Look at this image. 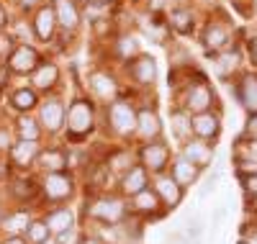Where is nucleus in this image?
Segmentation results:
<instances>
[{
	"instance_id": "nucleus-1",
	"label": "nucleus",
	"mask_w": 257,
	"mask_h": 244,
	"mask_svg": "<svg viewBox=\"0 0 257 244\" xmlns=\"http://www.w3.org/2000/svg\"><path fill=\"white\" fill-rule=\"evenodd\" d=\"M67 134L70 139H82L95 129V108L88 98H75L67 108Z\"/></svg>"
},
{
	"instance_id": "nucleus-2",
	"label": "nucleus",
	"mask_w": 257,
	"mask_h": 244,
	"mask_svg": "<svg viewBox=\"0 0 257 244\" xmlns=\"http://www.w3.org/2000/svg\"><path fill=\"white\" fill-rule=\"evenodd\" d=\"M213 100H216V95H213L211 85L206 82V77H198L196 82H190L185 87L183 93V110L185 113H206V110H211Z\"/></svg>"
},
{
	"instance_id": "nucleus-3",
	"label": "nucleus",
	"mask_w": 257,
	"mask_h": 244,
	"mask_svg": "<svg viewBox=\"0 0 257 244\" xmlns=\"http://www.w3.org/2000/svg\"><path fill=\"white\" fill-rule=\"evenodd\" d=\"M108 126L118 137H132L137 134V110L126 100H113L108 103Z\"/></svg>"
},
{
	"instance_id": "nucleus-4",
	"label": "nucleus",
	"mask_w": 257,
	"mask_h": 244,
	"mask_svg": "<svg viewBox=\"0 0 257 244\" xmlns=\"http://www.w3.org/2000/svg\"><path fill=\"white\" fill-rule=\"evenodd\" d=\"M72 188H75V183H72L70 172H47V180H44V185H41L47 201H52V203L67 201V198L72 195Z\"/></svg>"
},
{
	"instance_id": "nucleus-5",
	"label": "nucleus",
	"mask_w": 257,
	"mask_h": 244,
	"mask_svg": "<svg viewBox=\"0 0 257 244\" xmlns=\"http://www.w3.org/2000/svg\"><path fill=\"white\" fill-rule=\"evenodd\" d=\"M139 162H142L144 170L160 175V172L167 167V162H170V149H167V144H165V142H147V144L139 149Z\"/></svg>"
},
{
	"instance_id": "nucleus-6",
	"label": "nucleus",
	"mask_w": 257,
	"mask_h": 244,
	"mask_svg": "<svg viewBox=\"0 0 257 244\" xmlns=\"http://www.w3.org/2000/svg\"><path fill=\"white\" fill-rule=\"evenodd\" d=\"M90 216L103 221V224H108V226H116L126 216V206L118 201V198H103V201H95L90 206Z\"/></svg>"
},
{
	"instance_id": "nucleus-7",
	"label": "nucleus",
	"mask_w": 257,
	"mask_h": 244,
	"mask_svg": "<svg viewBox=\"0 0 257 244\" xmlns=\"http://www.w3.org/2000/svg\"><path fill=\"white\" fill-rule=\"evenodd\" d=\"M229 39H231L229 29H226L224 24H219V21H208L206 29H203V34H201V44H203V49H206V52H211V54L224 52V49L229 47Z\"/></svg>"
},
{
	"instance_id": "nucleus-8",
	"label": "nucleus",
	"mask_w": 257,
	"mask_h": 244,
	"mask_svg": "<svg viewBox=\"0 0 257 244\" xmlns=\"http://www.w3.org/2000/svg\"><path fill=\"white\" fill-rule=\"evenodd\" d=\"M128 75L137 85H152L157 80V62L152 54H139L132 59V64H126Z\"/></svg>"
},
{
	"instance_id": "nucleus-9",
	"label": "nucleus",
	"mask_w": 257,
	"mask_h": 244,
	"mask_svg": "<svg viewBox=\"0 0 257 244\" xmlns=\"http://www.w3.org/2000/svg\"><path fill=\"white\" fill-rule=\"evenodd\" d=\"M39 52L34 47H29V44H21V47L13 49V54L8 57V67L18 75H26V72H34L39 67Z\"/></svg>"
},
{
	"instance_id": "nucleus-10",
	"label": "nucleus",
	"mask_w": 257,
	"mask_h": 244,
	"mask_svg": "<svg viewBox=\"0 0 257 244\" xmlns=\"http://www.w3.org/2000/svg\"><path fill=\"white\" fill-rule=\"evenodd\" d=\"M34 26V34L39 41H52L54 31H57V13H54V6H41L31 21Z\"/></svg>"
},
{
	"instance_id": "nucleus-11",
	"label": "nucleus",
	"mask_w": 257,
	"mask_h": 244,
	"mask_svg": "<svg viewBox=\"0 0 257 244\" xmlns=\"http://www.w3.org/2000/svg\"><path fill=\"white\" fill-rule=\"evenodd\" d=\"M137 134L144 142H155L162 134V121H160V116L155 113V110H149V108L137 110Z\"/></svg>"
},
{
	"instance_id": "nucleus-12",
	"label": "nucleus",
	"mask_w": 257,
	"mask_h": 244,
	"mask_svg": "<svg viewBox=\"0 0 257 244\" xmlns=\"http://www.w3.org/2000/svg\"><path fill=\"white\" fill-rule=\"evenodd\" d=\"M193 134H196L198 139L208 142V139H216L219 137V131H221V121L216 113H211V110H206V113H198V116H193Z\"/></svg>"
},
{
	"instance_id": "nucleus-13",
	"label": "nucleus",
	"mask_w": 257,
	"mask_h": 244,
	"mask_svg": "<svg viewBox=\"0 0 257 244\" xmlns=\"http://www.w3.org/2000/svg\"><path fill=\"white\" fill-rule=\"evenodd\" d=\"M88 82H90V90L100 98V100H116V95H118V82H116V77L113 75H108V72H93L90 77H88Z\"/></svg>"
},
{
	"instance_id": "nucleus-14",
	"label": "nucleus",
	"mask_w": 257,
	"mask_h": 244,
	"mask_svg": "<svg viewBox=\"0 0 257 244\" xmlns=\"http://www.w3.org/2000/svg\"><path fill=\"white\" fill-rule=\"evenodd\" d=\"M183 157L190 160L193 165H198V167H206V165H211V160H213V144L198 142V139H188V142L183 144Z\"/></svg>"
},
{
	"instance_id": "nucleus-15",
	"label": "nucleus",
	"mask_w": 257,
	"mask_h": 244,
	"mask_svg": "<svg viewBox=\"0 0 257 244\" xmlns=\"http://www.w3.org/2000/svg\"><path fill=\"white\" fill-rule=\"evenodd\" d=\"M155 193L160 195L162 206H167V208H175L183 201V185H178L173 177H157Z\"/></svg>"
},
{
	"instance_id": "nucleus-16",
	"label": "nucleus",
	"mask_w": 257,
	"mask_h": 244,
	"mask_svg": "<svg viewBox=\"0 0 257 244\" xmlns=\"http://www.w3.org/2000/svg\"><path fill=\"white\" fill-rule=\"evenodd\" d=\"M54 13H57V24L64 29L75 31L80 26V8L75 0H54Z\"/></svg>"
},
{
	"instance_id": "nucleus-17",
	"label": "nucleus",
	"mask_w": 257,
	"mask_h": 244,
	"mask_svg": "<svg viewBox=\"0 0 257 244\" xmlns=\"http://www.w3.org/2000/svg\"><path fill=\"white\" fill-rule=\"evenodd\" d=\"M237 98L249 110V116L257 113V75H244L237 85Z\"/></svg>"
},
{
	"instance_id": "nucleus-18",
	"label": "nucleus",
	"mask_w": 257,
	"mask_h": 244,
	"mask_svg": "<svg viewBox=\"0 0 257 244\" xmlns=\"http://www.w3.org/2000/svg\"><path fill=\"white\" fill-rule=\"evenodd\" d=\"M57 80H59V70H57L54 62H41L31 72V82H34L36 90H52L57 85Z\"/></svg>"
},
{
	"instance_id": "nucleus-19",
	"label": "nucleus",
	"mask_w": 257,
	"mask_h": 244,
	"mask_svg": "<svg viewBox=\"0 0 257 244\" xmlns=\"http://www.w3.org/2000/svg\"><path fill=\"white\" fill-rule=\"evenodd\" d=\"M64 124V105L59 100H47L44 105H41V126H44L49 134H54V131H59Z\"/></svg>"
},
{
	"instance_id": "nucleus-20",
	"label": "nucleus",
	"mask_w": 257,
	"mask_h": 244,
	"mask_svg": "<svg viewBox=\"0 0 257 244\" xmlns=\"http://www.w3.org/2000/svg\"><path fill=\"white\" fill-rule=\"evenodd\" d=\"M198 175H201V167L198 165H193L190 160H185L183 154L180 157H175V162H173V180L178 183V185H193L198 180Z\"/></svg>"
},
{
	"instance_id": "nucleus-21",
	"label": "nucleus",
	"mask_w": 257,
	"mask_h": 244,
	"mask_svg": "<svg viewBox=\"0 0 257 244\" xmlns=\"http://www.w3.org/2000/svg\"><path fill=\"white\" fill-rule=\"evenodd\" d=\"M147 188V170L142 165H134V167H128L123 175H121V190L126 195H137Z\"/></svg>"
},
{
	"instance_id": "nucleus-22",
	"label": "nucleus",
	"mask_w": 257,
	"mask_h": 244,
	"mask_svg": "<svg viewBox=\"0 0 257 244\" xmlns=\"http://www.w3.org/2000/svg\"><path fill=\"white\" fill-rule=\"evenodd\" d=\"M160 206H162L160 195L155 190H149V188H144L142 193H137L134 201H132V211L144 213V216H157L160 213Z\"/></svg>"
},
{
	"instance_id": "nucleus-23",
	"label": "nucleus",
	"mask_w": 257,
	"mask_h": 244,
	"mask_svg": "<svg viewBox=\"0 0 257 244\" xmlns=\"http://www.w3.org/2000/svg\"><path fill=\"white\" fill-rule=\"evenodd\" d=\"M36 162H39L41 170H47V172H64V167H67V152H64V149L39 152Z\"/></svg>"
},
{
	"instance_id": "nucleus-24",
	"label": "nucleus",
	"mask_w": 257,
	"mask_h": 244,
	"mask_svg": "<svg viewBox=\"0 0 257 244\" xmlns=\"http://www.w3.org/2000/svg\"><path fill=\"white\" fill-rule=\"evenodd\" d=\"M36 157H39V144H36V142H24V139H18V142L11 147V160H13L18 167L31 165Z\"/></svg>"
},
{
	"instance_id": "nucleus-25",
	"label": "nucleus",
	"mask_w": 257,
	"mask_h": 244,
	"mask_svg": "<svg viewBox=\"0 0 257 244\" xmlns=\"http://www.w3.org/2000/svg\"><path fill=\"white\" fill-rule=\"evenodd\" d=\"M167 26L178 31L180 36H188L193 31V26H196V21H193V13L190 8H173L167 16Z\"/></svg>"
},
{
	"instance_id": "nucleus-26",
	"label": "nucleus",
	"mask_w": 257,
	"mask_h": 244,
	"mask_svg": "<svg viewBox=\"0 0 257 244\" xmlns=\"http://www.w3.org/2000/svg\"><path fill=\"white\" fill-rule=\"evenodd\" d=\"M170 126H173V137L178 139V142H188L190 139V134H193V121H190V116L185 113L183 108H178V110H173L170 113Z\"/></svg>"
},
{
	"instance_id": "nucleus-27",
	"label": "nucleus",
	"mask_w": 257,
	"mask_h": 244,
	"mask_svg": "<svg viewBox=\"0 0 257 244\" xmlns=\"http://www.w3.org/2000/svg\"><path fill=\"white\" fill-rule=\"evenodd\" d=\"M44 221H47V226H49L52 234H62V231H67V229L75 226V216L67 208H54Z\"/></svg>"
},
{
	"instance_id": "nucleus-28",
	"label": "nucleus",
	"mask_w": 257,
	"mask_h": 244,
	"mask_svg": "<svg viewBox=\"0 0 257 244\" xmlns=\"http://www.w3.org/2000/svg\"><path fill=\"white\" fill-rule=\"evenodd\" d=\"M216 72H219V77H229L234 70L239 67V62H242V54H239V49H231V52H224V54H219L216 59Z\"/></svg>"
},
{
	"instance_id": "nucleus-29",
	"label": "nucleus",
	"mask_w": 257,
	"mask_h": 244,
	"mask_svg": "<svg viewBox=\"0 0 257 244\" xmlns=\"http://www.w3.org/2000/svg\"><path fill=\"white\" fill-rule=\"evenodd\" d=\"M16 131H18V139H24V142H36L41 137L39 124L34 118H29V116H21L16 121Z\"/></svg>"
},
{
	"instance_id": "nucleus-30",
	"label": "nucleus",
	"mask_w": 257,
	"mask_h": 244,
	"mask_svg": "<svg viewBox=\"0 0 257 244\" xmlns=\"http://www.w3.org/2000/svg\"><path fill=\"white\" fill-rule=\"evenodd\" d=\"M116 54H118V59H134V57H139V41H137V36H118L116 39Z\"/></svg>"
},
{
	"instance_id": "nucleus-31",
	"label": "nucleus",
	"mask_w": 257,
	"mask_h": 244,
	"mask_svg": "<svg viewBox=\"0 0 257 244\" xmlns=\"http://www.w3.org/2000/svg\"><path fill=\"white\" fill-rule=\"evenodd\" d=\"M11 105H13L16 110H31V108H36V105H39V98H36V93H34V90H26V87H21V90H16V93H13Z\"/></svg>"
},
{
	"instance_id": "nucleus-32",
	"label": "nucleus",
	"mask_w": 257,
	"mask_h": 244,
	"mask_svg": "<svg viewBox=\"0 0 257 244\" xmlns=\"http://www.w3.org/2000/svg\"><path fill=\"white\" fill-rule=\"evenodd\" d=\"M49 226H47V221H31L29 229H26V241L29 244H44L49 239Z\"/></svg>"
},
{
	"instance_id": "nucleus-33",
	"label": "nucleus",
	"mask_w": 257,
	"mask_h": 244,
	"mask_svg": "<svg viewBox=\"0 0 257 244\" xmlns=\"http://www.w3.org/2000/svg\"><path fill=\"white\" fill-rule=\"evenodd\" d=\"M29 224H31V221H29L26 213H13V216H6V218H3V229H6L11 236H18L21 231H26Z\"/></svg>"
},
{
	"instance_id": "nucleus-34",
	"label": "nucleus",
	"mask_w": 257,
	"mask_h": 244,
	"mask_svg": "<svg viewBox=\"0 0 257 244\" xmlns=\"http://www.w3.org/2000/svg\"><path fill=\"white\" fill-rule=\"evenodd\" d=\"M11 193L18 198V201H31V198L39 193V188H36L34 180H16V183H11Z\"/></svg>"
},
{
	"instance_id": "nucleus-35",
	"label": "nucleus",
	"mask_w": 257,
	"mask_h": 244,
	"mask_svg": "<svg viewBox=\"0 0 257 244\" xmlns=\"http://www.w3.org/2000/svg\"><path fill=\"white\" fill-rule=\"evenodd\" d=\"M113 167L121 170V172H126L128 167H134V165H132V154H128V152H118V154H113Z\"/></svg>"
},
{
	"instance_id": "nucleus-36",
	"label": "nucleus",
	"mask_w": 257,
	"mask_h": 244,
	"mask_svg": "<svg viewBox=\"0 0 257 244\" xmlns=\"http://www.w3.org/2000/svg\"><path fill=\"white\" fill-rule=\"evenodd\" d=\"M57 241H59V244H80L82 239H80L77 229L72 226V229H67V231H62V234H57Z\"/></svg>"
},
{
	"instance_id": "nucleus-37",
	"label": "nucleus",
	"mask_w": 257,
	"mask_h": 244,
	"mask_svg": "<svg viewBox=\"0 0 257 244\" xmlns=\"http://www.w3.org/2000/svg\"><path fill=\"white\" fill-rule=\"evenodd\" d=\"M13 36H3V34H0V62H3L6 57H11L13 54Z\"/></svg>"
},
{
	"instance_id": "nucleus-38",
	"label": "nucleus",
	"mask_w": 257,
	"mask_h": 244,
	"mask_svg": "<svg viewBox=\"0 0 257 244\" xmlns=\"http://www.w3.org/2000/svg\"><path fill=\"white\" fill-rule=\"evenodd\" d=\"M244 188H247V193H249V195H257V175L244 177Z\"/></svg>"
},
{
	"instance_id": "nucleus-39",
	"label": "nucleus",
	"mask_w": 257,
	"mask_h": 244,
	"mask_svg": "<svg viewBox=\"0 0 257 244\" xmlns=\"http://www.w3.org/2000/svg\"><path fill=\"white\" fill-rule=\"evenodd\" d=\"M11 147H13V144H11V134L0 129V149H11Z\"/></svg>"
},
{
	"instance_id": "nucleus-40",
	"label": "nucleus",
	"mask_w": 257,
	"mask_h": 244,
	"mask_svg": "<svg viewBox=\"0 0 257 244\" xmlns=\"http://www.w3.org/2000/svg\"><path fill=\"white\" fill-rule=\"evenodd\" d=\"M247 47H249V54H252V62H257V36H252V39H249V44H247Z\"/></svg>"
},
{
	"instance_id": "nucleus-41",
	"label": "nucleus",
	"mask_w": 257,
	"mask_h": 244,
	"mask_svg": "<svg viewBox=\"0 0 257 244\" xmlns=\"http://www.w3.org/2000/svg\"><path fill=\"white\" fill-rule=\"evenodd\" d=\"M247 129L252 131V134H257V113H254V116L249 118V124H247Z\"/></svg>"
},
{
	"instance_id": "nucleus-42",
	"label": "nucleus",
	"mask_w": 257,
	"mask_h": 244,
	"mask_svg": "<svg viewBox=\"0 0 257 244\" xmlns=\"http://www.w3.org/2000/svg\"><path fill=\"white\" fill-rule=\"evenodd\" d=\"M3 244H29L26 239H21V236H11V239H6Z\"/></svg>"
},
{
	"instance_id": "nucleus-43",
	"label": "nucleus",
	"mask_w": 257,
	"mask_h": 244,
	"mask_svg": "<svg viewBox=\"0 0 257 244\" xmlns=\"http://www.w3.org/2000/svg\"><path fill=\"white\" fill-rule=\"evenodd\" d=\"M18 3H21V8H26V11H29V8H34V6L39 3V0H18Z\"/></svg>"
},
{
	"instance_id": "nucleus-44",
	"label": "nucleus",
	"mask_w": 257,
	"mask_h": 244,
	"mask_svg": "<svg viewBox=\"0 0 257 244\" xmlns=\"http://www.w3.org/2000/svg\"><path fill=\"white\" fill-rule=\"evenodd\" d=\"M6 175H8V165H6V162H0V180H3Z\"/></svg>"
},
{
	"instance_id": "nucleus-45",
	"label": "nucleus",
	"mask_w": 257,
	"mask_h": 244,
	"mask_svg": "<svg viewBox=\"0 0 257 244\" xmlns=\"http://www.w3.org/2000/svg\"><path fill=\"white\" fill-rule=\"evenodd\" d=\"M80 244H100V241H98V239H93V236H88V239H82Z\"/></svg>"
},
{
	"instance_id": "nucleus-46",
	"label": "nucleus",
	"mask_w": 257,
	"mask_h": 244,
	"mask_svg": "<svg viewBox=\"0 0 257 244\" xmlns=\"http://www.w3.org/2000/svg\"><path fill=\"white\" fill-rule=\"evenodd\" d=\"M167 3V0H152V8H162Z\"/></svg>"
},
{
	"instance_id": "nucleus-47",
	"label": "nucleus",
	"mask_w": 257,
	"mask_h": 244,
	"mask_svg": "<svg viewBox=\"0 0 257 244\" xmlns=\"http://www.w3.org/2000/svg\"><path fill=\"white\" fill-rule=\"evenodd\" d=\"M3 24H6V8L0 6V26H3Z\"/></svg>"
},
{
	"instance_id": "nucleus-48",
	"label": "nucleus",
	"mask_w": 257,
	"mask_h": 244,
	"mask_svg": "<svg viewBox=\"0 0 257 244\" xmlns=\"http://www.w3.org/2000/svg\"><path fill=\"white\" fill-rule=\"evenodd\" d=\"M100 6H108V3H116V0H98Z\"/></svg>"
},
{
	"instance_id": "nucleus-49",
	"label": "nucleus",
	"mask_w": 257,
	"mask_h": 244,
	"mask_svg": "<svg viewBox=\"0 0 257 244\" xmlns=\"http://www.w3.org/2000/svg\"><path fill=\"white\" fill-rule=\"evenodd\" d=\"M75 3H90V0H75Z\"/></svg>"
},
{
	"instance_id": "nucleus-50",
	"label": "nucleus",
	"mask_w": 257,
	"mask_h": 244,
	"mask_svg": "<svg viewBox=\"0 0 257 244\" xmlns=\"http://www.w3.org/2000/svg\"><path fill=\"white\" fill-rule=\"evenodd\" d=\"M44 244H59V241H49V239H47V241H44Z\"/></svg>"
},
{
	"instance_id": "nucleus-51",
	"label": "nucleus",
	"mask_w": 257,
	"mask_h": 244,
	"mask_svg": "<svg viewBox=\"0 0 257 244\" xmlns=\"http://www.w3.org/2000/svg\"><path fill=\"white\" fill-rule=\"evenodd\" d=\"M239 244H249V241H247V239H242V241H239Z\"/></svg>"
},
{
	"instance_id": "nucleus-52",
	"label": "nucleus",
	"mask_w": 257,
	"mask_h": 244,
	"mask_svg": "<svg viewBox=\"0 0 257 244\" xmlns=\"http://www.w3.org/2000/svg\"><path fill=\"white\" fill-rule=\"evenodd\" d=\"M254 11H257V0H254Z\"/></svg>"
}]
</instances>
